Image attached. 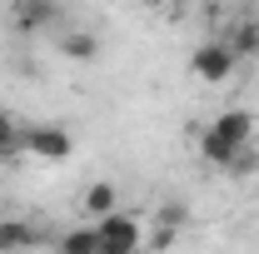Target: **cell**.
<instances>
[{
	"label": "cell",
	"instance_id": "cell-3",
	"mask_svg": "<svg viewBox=\"0 0 259 254\" xmlns=\"http://www.w3.org/2000/svg\"><path fill=\"white\" fill-rule=\"evenodd\" d=\"M25 155L45 159V164H60V159L75 155V135L65 125H30L25 130Z\"/></svg>",
	"mask_w": 259,
	"mask_h": 254
},
{
	"label": "cell",
	"instance_id": "cell-9",
	"mask_svg": "<svg viewBox=\"0 0 259 254\" xmlns=\"http://www.w3.org/2000/svg\"><path fill=\"white\" fill-rule=\"evenodd\" d=\"M60 55L65 60H80V65H90L100 55V40L90 30H60Z\"/></svg>",
	"mask_w": 259,
	"mask_h": 254
},
{
	"label": "cell",
	"instance_id": "cell-12",
	"mask_svg": "<svg viewBox=\"0 0 259 254\" xmlns=\"http://www.w3.org/2000/svg\"><path fill=\"white\" fill-rule=\"evenodd\" d=\"M135 5H145V10H160V5H169V0H135Z\"/></svg>",
	"mask_w": 259,
	"mask_h": 254
},
{
	"label": "cell",
	"instance_id": "cell-11",
	"mask_svg": "<svg viewBox=\"0 0 259 254\" xmlns=\"http://www.w3.org/2000/svg\"><path fill=\"white\" fill-rule=\"evenodd\" d=\"M229 45H234V55H259V20H244V25H234Z\"/></svg>",
	"mask_w": 259,
	"mask_h": 254
},
{
	"label": "cell",
	"instance_id": "cell-7",
	"mask_svg": "<svg viewBox=\"0 0 259 254\" xmlns=\"http://www.w3.org/2000/svg\"><path fill=\"white\" fill-rule=\"evenodd\" d=\"M40 244V229L30 220H0V254H25Z\"/></svg>",
	"mask_w": 259,
	"mask_h": 254
},
{
	"label": "cell",
	"instance_id": "cell-1",
	"mask_svg": "<svg viewBox=\"0 0 259 254\" xmlns=\"http://www.w3.org/2000/svg\"><path fill=\"white\" fill-rule=\"evenodd\" d=\"M95 229H100V254H140V244H145L140 215H125V209H110L105 220H95Z\"/></svg>",
	"mask_w": 259,
	"mask_h": 254
},
{
	"label": "cell",
	"instance_id": "cell-2",
	"mask_svg": "<svg viewBox=\"0 0 259 254\" xmlns=\"http://www.w3.org/2000/svg\"><path fill=\"white\" fill-rule=\"evenodd\" d=\"M234 65H239V55H234L229 40H204V45H194V55H190V75L199 85H225L234 75Z\"/></svg>",
	"mask_w": 259,
	"mask_h": 254
},
{
	"label": "cell",
	"instance_id": "cell-4",
	"mask_svg": "<svg viewBox=\"0 0 259 254\" xmlns=\"http://www.w3.org/2000/svg\"><path fill=\"white\" fill-rule=\"evenodd\" d=\"M254 130H259V120H254V110H244V105L220 110V115L209 120V135H220L229 150H249V145H254Z\"/></svg>",
	"mask_w": 259,
	"mask_h": 254
},
{
	"label": "cell",
	"instance_id": "cell-6",
	"mask_svg": "<svg viewBox=\"0 0 259 254\" xmlns=\"http://www.w3.org/2000/svg\"><path fill=\"white\" fill-rule=\"evenodd\" d=\"M55 254H100V229H95V220L75 224V229H60V234H55Z\"/></svg>",
	"mask_w": 259,
	"mask_h": 254
},
{
	"label": "cell",
	"instance_id": "cell-14",
	"mask_svg": "<svg viewBox=\"0 0 259 254\" xmlns=\"http://www.w3.org/2000/svg\"><path fill=\"white\" fill-rule=\"evenodd\" d=\"M0 10H5V0H0Z\"/></svg>",
	"mask_w": 259,
	"mask_h": 254
},
{
	"label": "cell",
	"instance_id": "cell-8",
	"mask_svg": "<svg viewBox=\"0 0 259 254\" xmlns=\"http://www.w3.org/2000/svg\"><path fill=\"white\" fill-rule=\"evenodd\" d=\"M80 209H85V220H105L110 209H120V190L110 180H95L90 190L80 194Z\"/></svg>",
	"mask_w": 259,
	"mask_h": 254
},
{
	"label": "cell",
	"instance_id": "cell-5",
	"mask_svg": "<svg viewBox=\"0 0 259 254\" xmlns=\"http://www.w3.org/2000/svg\"><path fill=\"white\" fill-rule=\"evenodd\" d=\"M10 15H15L20 30H50V25L60 20V5H55V0H15Z\"/></svg>",
	"mask_w": 259,
	"mask_h": 254
},
{
	"label": "cell",
	"instance_id": "cell-10",
	"mask_svg": "<svg viewBox=\"0 0 259 254\" xmlns=\"http://www.w3.org/2000/svg\"><path fill=\"white\" fill-rule=\"evenodd\" d=\"M25 155V130L10 120V110H0V159Z\"/></svg>",
	"mask_w": 259,
	"mask_h": 254
},
{
	"label": "cell",
	"instance_id": "cell-13",
	"mask_svg": "<svg viewBox=\"0 0 259 254\" xmlns=\"http://www.w3.org/2000/svg\"><path fill=\"white\" fill-rule=\"evenodd\" d=\"M209 5H225V0H209Z\"/></svg>",
	"mask_w": 259,
	"mask_h": 254
}]
</instances>
